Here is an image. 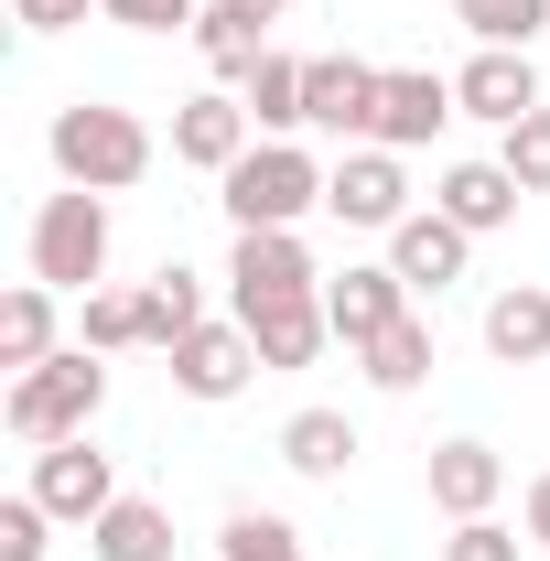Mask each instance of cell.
Returning <instances> with one entry per match:
<instances>
[{
    "instance_id": "cell-12",
    "label": "cell",
    "mask_w": 550,
    "mask_h": 561,
    "mask_svg": "<svg viewBox=\"0 0 550 561\" xmlns=\"http://www.w3.org/2000/svg\"><path fill=\"white\" fill-rule=\"evenodd\" d=\"M249 378H260L249 324H195V335L173 346V389H184V400H238Z\"/></svg>"
},
{
    "instance_id": "cell-13",
    "label": "cell",
    "mask_w": 550,
    "mask_h": 561,
    "mask_svg": "<svg viewBox=\"0 0 550 561\" xmlns=\"http://www.w3.org/2000/svg\"><path fill=\"white\" fill-rule=\"evenodd\" d=\"M400 313H411V280L389 271V260H378V271H335V280H324V324H335V346L389 335Z\"/></svg>"
},
{
    "instance_id": "cell-30",
    "label": "cell",
    "mask_w": 550,
    "mask_h": 561,
    "mask_svg": "<svg viewBox=\"0 0 550 561\" xmlns=\"http://www.w3.org/2000/svg\"><path fill=\"white\" fill-rule=\"evenodd\" d=\"M44 518H55V507H44L33 486L0 496V561H44Z\"/></svg>"
},
{
    "instance_id": "cell-15",
    "label": "cell",
    "mask_w": 550,
    "mask_h": 561,
    "mask_svg": "<svg viewBox=\"0 0 550 561\" xmlns=\"http://www.w3.org/2000/svg\"><path fill=\"white\" fill-rule=\"evenodd\" d=\"M238 324H249L260 367H313V356L335 346V324H324V291H302V302H260V313H238Z\"/></svg>"
},
{
    "instance_id": "cell-22",
    "label": "cell",
    "mask_w": 550,
    "mask_h": 561,
    "mask_svg": "<svg viewBox=\"0 0 550 561\" xmlns=\"http://www.w3.org/2000/svg\"><path fill=\"white\" fill-rule=\"evenodd\" d=\"M44 356H66L55 346V291L22 280V291H0V367L22 378V367H44Z\"/></svg>"
},
{
    "instance_id": "cell-26",
    "label": "cell",
    "mask_w": 550,
    "mask_h": 561,
    "mask_svg": "<svg viewBox=\"0 0 550 561\" xmlns=\"http://www.w3.org/2000/svg\"><path fill=\"white\" fill-rule=\"evenodd\" d=\"M216 561H302V529L271 518V507H238V518H227V540H216Z\"/></svg>"
},
{
    "instance_id": "cell-16",
    "label": "cell",
    "mask_w": 550,
    "mask_h": 561,
    "mask_svg": "<svg viewBox=\"0 0 550 561\" xmlns=\"http://www.w3.org/2000/svg\"><path fill=\"white\" fill-rule=\"evenodd\" d=\"M485 356H496V367H540L550 356V291L540 280H507V291L485 302Z\"/></svg>"
},
{
    "instance_id": "cell-32",
    "label": "cell",
    "mask_w": 550,
    "mask_h": 561,
    "mask_svg": "<svg viewBox=\"0 0 550 561\" xmlns=\"http://www.w3.org/2000/svg\"><path fill=\"white\" fill-rule=\"evenodd\" d=\"M443 561H518V529H496V518H454Z\"/></svg>"
},
{
    "instance_id": "cell-2",
    "label": "cell",
    "mask_w": 550,
    "mask_h": 561,
    "mask_svg": "<svg viewBox=\"0 0 550 561\" xmlns=\"http://www.w3.org/2000/svg\"><path fill=\"white\" fill-rule=\"evenodd\" d=\"M98 400H108V367H98V346H66V356H44V367H22L11 378V432L44 454V443H76L87 421H98Z\"/></svg>"
},
{
    "instance_id": "cell-18",
    "label": "cell",
    "mask_w": 550,
    "mask_h": 561,
    "mask_svg": "<svg viewBox=\"0 0 550 561\" xmlns=\"http://www.w3.org/2000/svg\"><path fill=\"white\" fill-rule=\"evenodd\" d=\"M496 486H507L496 443H443V454H432V507H443V518H485Z\"/></svg>"
},
{
    "instance_id": "cell-35",
    "label": "cell",
    "mask_w": 550,
    "mask_h": 561,
    "mask_svg": "<svg viewBox=\"0 0 550 561\" xmlns=\"http://www.w3.org/2000/svg\"><path fill=\"white\" fill-rule=\"evenodd\" d=\"M216 11H238V22H260V33L280 22V0H216Z\"/></svg>"
},
{
    "instance_id": "cell-31",
    "label": "cell",
    "mask_w": 550,
    "mask_h": 561,
    "mask_svg": "<svg viewBox=\"0 0 550 561\" xmlns=\"http://www.w3.org/2000/svg\"><path fill=\"white\" fill-rule=\"evenodd\" d=\"M108 22H130V33H195L206 22V0H98Z\"/></svg>"
},
{
    "instance_id": "cell-23",
    "label": "cell",
    "mask_w": 550,
    "mask_h": 561,
    "mask_svg": "<svg viewBox=\"0 0 550 561\" xmlns=\"http://www.w3.org/2000/svg\"><path fill=\"white\" fill-rule=\"evenodd\" d=\"M302 66H313V55H260V66L238 76V98H249V119H260L271 140H291V130H302Z\"/></svg>"
},
{
    "instance_id": "cell-10",
    "label": "cell",
    "mask_w": 550,
    "mask_h": 561,
    "mask_svg": "<svg viewBox=\"0 0 550 561\" xmlns=\"http://www.w3.org/2000/svg\"><path fill=\"white\" fill-rule=\"evenodd\" d=\"M33 496H44L55 518H108V507H119V476H108V454L76 432V443H44V454H33Z\"/></svg>"
},
{
    "instance_id": "cell-4",
    "label": "cell",
    "mask_w": 550,
    "mask_h": 561,
    "mask_svg": "<svg viewBox=\"0 0 550 561\" xmlns=\"http://www.w3.org/2000/svg\"><path fill=\"white\" fill-rule=\"evenodd\" d=\"M98 271H108V195H87V184L44 195V216H33V280L44 291H98Z\"/></svg>"
},
{
    "instance_id": "cell-3",
    "label": "cell",
    "mask_w": 550,
    "mask_h": 561,
    "mask_svg": "<svg viewBox=\"0 0 550 561\" xmlns=\"http://www.w3.org/2000/svg\"><path fill=\"white\" fill-rule=\"evenodd\" d=\"M324 173H335V162H313L302 140H260L238 173H216V195H227L238 227H302V216L324 206Z\"/></svg>"
},
{
    "instance_id": "cell-27",
    "label": "cell",
    "mask_w": 550,
    "mask_h": 561,
    "mask_svg": "<svg viewBox=\"0 0 550 561\" xmlns=\"http://www.w3.org/2000/svg\"><path fill=\"white\" fill-rule=\"evenodd\" d=\"M195 44H206L216 76H249L260 55H271V33H260V22H238V11H216V0H206V22H195Z\"/></svg>"
},
{
    "instance_id": "cell-7",
    "label": "cell",
    "mask_w": 550,
    "mask_h": 561,
    "mask_svg": "<svg viewBox=\"0 0 550 561\" xmlns=\"http://www.w3.org/2000/svg\"><path fill=\"white\" fill-rule=\"evenodd\" d=\"M260 119H249V98H227V87H206V98H184L173 108V162H195V173H238L249 151H260Z\"/></svg>"
},
{
    "instance_id": "cell-33",
    "label": "cell",
    "mask_w": 550,
    "mask_h": 561,
    "mask_svg": "<svg viewBox=\"0 0 550 561\" xmlns=\"http://www.w3.org/2000/svg\"><path fill=\"white\" fill-rule=\"evenodd\" d=\"M11 22L22 33H66V22H87V0H11Z\"/></svg>"
},
{
    "instance_id": "cell-6",
    "label": "cell",
    "mask_w": 550,
    "mask_h": 561,
    "mask_svg": "<svg viewBox=\"0 0 550 561\" xmlns=\"http://www.w3.org/2000/svg\"><path fill=\"white\" fill-rule=\"evenodd\" d=\"M324 206H335L345 227H378V238H389V227L411 216V173H400V151L356 140V151H345L335 173H324Z\"/></svg>"
},
{
    "instance_id": "cell-9",
    "label": "cell",
    "mask_w": 550,
    "mask_h": 561,
    "mask_svg": "<svg viewBox=\"0 0 550 561\" xmlns=\"http://www.w3.org/2000/svg\"><path fill=\"white\" fill-rule=\"evenodd\" d=\"M454 108H465V119H496V130H518V119L540 108V66H529L518 44H475V66L454 76Z\"/></svg>"
},
{
    "instance_id": "cell-21",
    "label": "cell",
    "mask_w": 550,
    "mask_h": 561,
    "mask_svg": "<svg viewBox=\"0 0 550 561\" xmlns=\"http://www.w3.org/2000/svg\"><path fill=\"white\" fill-rule=\"evenodd\" d=\"M140 324H151V346L173 356L184 335H195V324H206V280L184 271V260H162V271L140 280Z\"/></svg>"
},
{
    "instance_id": "cell-19",
    "label": "cell",
    "mask_w": 550,
    "mask_h": 561,
    "mask_svg": "<svg viewBox=\"0 0 550 561\" xmlns=\"http://www.w3.org/2000/svg\"><path fill=\"white\" fill-rule=\"evenodd\" d=\"M280 465L313 476V486H335L345 465H356V421H345V411H291V421H280Z\"/></svg>"
},
{
    "instance_id": "cell-20",
    "label": "cell",
    "mask_w": 550,
    "mask_h": 561,
    "mask_svg": "<svg viewBox=\"0 0 550 561\" xmlns=\"http://www.w3.org/2000/svg\"><path fill=\"white\" fill-rule=\"evenodd\" d=\"M87 551L98 561H173V518L151 496H119L108 518H87Z\"/></svg>"
},
{
    "instance_id": "cell-17",
    "label": "cell",
    "mask_w": 550,
    "mask_h": 561,
    "mask_svg": "<svg viewBox=\"0 0 550 561\" xmlns=\"http://www.w3.org/2000/svg\"><path fill=\"white\" fill-rule=\"evenodd\" d=\"M518 195H529V184H518V173H507V162H454V173H443V195H432V206L454 216V227H465V238H485V227H507V216H518Z\"/></svg>"
},
{
    "instance_id": "cell-29",
    "label": "cell",
    "mask_w": 550,
    "mask_h": 561,
    "mask_svg": "<svg viewBox=\"0 0 550 561\" xmlns=\"http://www.w3.org/2000/svg\"><path fill=\"white\" fill-rule=\"evenodd\" d=\"M496 162H507L529 195H550V98L529 108V119H518V130H507V151H496Z\"/></svg>"
},
{
    "instance_id": "cell-25",
    "label": "cell",
    "mask_w": 550,
    "mask_h": 561,
    "mask_svg": "<svg viewBox=\"0 0 550 561\" xmlns=\"http://www.w3.org/2000/svg\"><path fill=\"white\" fill-rule=\"evenodd\" d=\"M454 22L475 33V44H540V22H550V0H454Z\"/></svg>"
},
{
    "instance_id": "cell-28",
    "label": "cell",
    "mask_w": 550,
    "mask_h": 561,
    "mask_svg": "<svg viewBox=\"0 0 550 561\" xmlns=\"http://www.w3.org/2000/svg\"><path fill=\"white\" fill-rule=\"evenodd\" d=\"M87 346H98V356L151 346V324H140V291H87Z\"/></svg>"
},
{
    "instance_id": "cell-34",
    "label": "cell",
    "mask_w": 550,
    "mask_h": 561,
    "mask_svg": "<svg viewBox=\"0 0 550 561\" xmlns=\"http://www.w3.org/2000/svg\"><path fill=\"white\" fill-rule=\"evenodd\" d=\"M529 540H540V551H550V476H540V486H529Z\"/></svg>"
},
{
    "instance_id": "cell-8",
    "label": "cell",
    "mask_w": 550,
    "mask_h": 561,
    "mask_svg": "<svg viewBox=\"0 0 550 561\" xmlns=\"http://www.w3.org/2000/svg\"><path fill=\"white\" fill-rule=\"evenodd\" d=\"M443 119H454V76L389 66V76H378V119H367V140H378V151H421Z\"/></svg>"
},
{
    "instance_id": "cell-5",
    "label": "cell",
    "mask_w": 550,
    "mask_h": 561,
    "mask_svg": "<svg viewBox=\"0 0 550 561\" xmlns=\"http://www.w3.org/2000/svg\"><path fill=\"white\" fill-rule=\"evenodd\" d=\"M227 291H238V313H260V302H302V291H324V271H313L302 227H238Z\"/></svg>"
},
{
    "instance_id": "cell-24",
    "label": "cell",
    "mask_w": 550,
    "mask_h": 561,
    "mask_svg": "<svg viewBox=\"0 0 550 561\" xmlns=\"http://www.w3.org/2000/svg\"><path fill=\"white\" fill-rule=\"evenodd\" d=\"M367 378H378V389H421V378H432V324H421V313H400V324H389V335H367Z\"/></svg>"
},
{
    "instance_id": "cell-14",
    "label": "cell",
    "mask_w": 550,
    "mask_h": 561,
    "mask_svg": "<svg viewBox=\"0 0 550 561\" xmlns=\"http://www.w3.org/2000/svg\"><path fill=\"white\" fill-rule=\"evenodd\" d=\"M465 249H475V238H465L443 206H411L400 227H389V271L411 280V291H443V280H465Z\"/></svg>"
},
{
    "instance_id": "cell-1",
    "label": "cell",
    "mask_w": 550,
    "mask_h": 561,
    "mask_svg": "<svg viewBox=\"0 0 550 561\" xmlns=\"http://www.w3.org/2000/svg\"><path fill=\"white\" fill-rule=\"evenodd\" d=\"M44 151H55V173H66V184H87V195H119V184H140V173H151V130H140L130 108H108V98L55 108Z\"/></svg>"
},
{
    "instance_id": "cell-11",
    "label": "cell",
    "mask_w": 550,
    "mask_h": 561,
    "mask_svg": "<svg viewBox=\"0 0 550 561\" xmlns=\"http://www.w3.org/2000/svg\"><path fill=\"white\" fill-rule=\"evenodd\" d=\"M378 76H389V66L313 55V66H302V130H345V140H367V119H378Z\"/></svg>"
}]
</instances>
